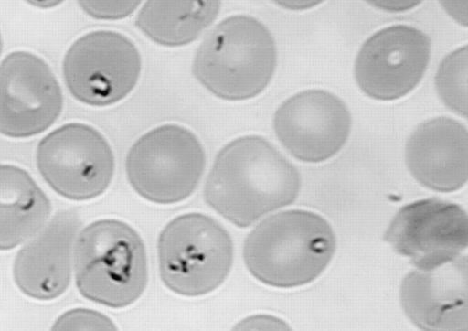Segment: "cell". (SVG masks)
<instances>
[{"label": "cell", "mask_w": 468, "mask_h": 331, "mask_svg": "<svg viewBox=\"0 0 468 331\" xmlns=\"http://www.w3.org/2000/svg\"><path fill=\"white\" fill-rule=\"evenodd\" d=\"M51 330H117V326L101 312L74 308L58 316Z\"/></svg>", "instance_id": "cell-19"}, {"label": "cell", "mask_w": 468, "mask_h": 331, "mask_svg": "<svg viewBox=\"0 0 468 331\" xmlns=\"http://www.w3.org/2000/svg\"><path fill=\"white\" fill-rule=\"evenodd\" d=\"M466 255L435 269L413 270L400 284L399 301L410 322L421 330L468 329Z\"/></svg>", "instance_id": "cell-14"}, {"label": "cell", "mask_w": 468, "mask_h": 331, "mask_svg": "<svg viewBox=\"0 0 468 331\" xmlns=\"http://www.w3.org/2000/svg\"><path fill=\"white\" fill-rule=\"evenodd\" d=\"M466 211L459 204L428 198L406 204L383 240L418 270H432L462 255L468 245Z\"/></svg>", "instance_id": "cell-9"}, {"label": "cell", "mask_w": 468, "mask_h": 331, "mask_svg": "<svg viewBox=\"0 0 468 331\" xmlns=\"http://www.w3.org/2000/svg\"><path fill=\"white\" fill-rule=\"evenodd\" d=\"M351 123L343 101L320 89L293 94L273 116V130L281 144L305 163H320L335 155L349 137Z\"/></svg>", "instance_id": "cell-12"}, {"label": "cell", "mask_w": 468, "mask_h": 331, "mask_svg": "<svg viewBox=\"0 0 468 331\" xmlns=\"http://www.w3.org/2000/svg\"><path fill=\"white\" fill-rule=\"evenodd\" d=\"M371 6L390 13L409 11L420 5L424 0H364Z\"/></svg>", "instance_id": "cell-22"}, {"label": "cell", "mask_w": 468, "mask_h": 331, "mask_svg": "<svg viewBox=\"0 0 468 331\" xmlns=\"http://www.w3.org/2000/svg\"><path fill=\"white\" fill-rule=\"evenodd\" d=\"M63 109L60 85L37 55L16 50L0 64V134L28 138L48 130Z\"/></svg>", "instance_id": "cell-10"}, {"label": "cell", "mask_w": 468, "mask_h": 331, "mask_svg": "<svg viewBox=\"0 0 468 331\" xmlns=\"http://www.w3.org/2000/svg\"><path fill=\"white\" fill-rule=\"evenodd\" d=\"M276 5L291 10V11H303L314 8L324 0H270Z\"/></svg>", "instance_id": "cell-24"}, {"label": "cell", "mask_w": 468, "mask_h": 331, "mask_svg": "<svg viewBox=\"0 0 468 331\" xmlns=\"http://www.w3.org/2000/svg\"><path fill=\"white\" fill-rule=\"evenodd\" d=\"M276 64L275 42L265 25L250 16L233 15L204 37L194 56L192 71L216 97L239 101L266 89Z\"/></svg>", "instance_id": "cell-3"}, {"label": "cell", "mask_w": 468, "mask_h": 331, "mask_svg": "<svg viewBox=\"0 0 468 331\" xmlns=\"http://www.w3.org/2000/svg\"><path fill=\"white\" fill-rule=\"evenodd\" d=\"M81 221L71 209L55 213L18 250L13 279L26 296L50 301L69 288L73 273V250Z\"/></svg>", "instance_id": "cell-13"}, {"label": "cell", "mask_w": 468, "mask_h": 331, "mask_svg": "<svg viewBox=\"0 0 468 331\" xmlns=\"http://www.w3.org/2000/svg\"><path fill=\"white\" fill-rule=\"evenodd\" d=\"M336 239L330 223L304 209H289L261 220L246 237L245 266L259 282L294 288L318 278L332 261Z\"/></svg>", "instance_id": "cell-2"}, {"label": "cell", "mask_w": 468, "mask_h": 331, "mask_svg": "<svg viewBox=\"0 0 468 331\" xmlns=\"http://www.w3.org/2000/svg\"><path fill=\"white\" fill-rule=\"evenodd\" d=\"M220 0H146L136 27L153 42L182 47L195 41L218 17Z\"/></svg>", "instance_id": "cell-17"}, {"label": "cell", "mask_w": 468, "mask_h": 331, "mask_svg": "<svg viewBox=\"0 0 468 331\" xmlns=\"http://www.w3.org/2000/svg\"><path fill=\"white\" fill-rule=\"evenodd\" d=\"M141 71L137 47L126 36L112 30L82 35L69 48L62 63L70 94L94 107L109 106L128 96Z\"/></svg>", "instance_id": "cell-8"}, {"label": "cell", "mask_w": 468, "mask_h": 331, "mask_svg": "<svg viewBox=\"0 0 468 331\" xmlns=\"http://www.w3.org/2000/svg\"><path fill=\"white\" fill-rule=\"evenodd\" d=\"M36 164L57 194L74 201L103 194L115 170L108 141L97 129L82 123L63 124L44 136L37 146Z\"/></svg>", "instance_id": "cell-7"}, {"label": "cell", "mask_w": 468, "mask_h": 331, "mask_svg": "<svg viewBox=\"0 0 468 331\" xmlns=\"http://www.w3.org/2000/svg\"><path fill=\"white\" fill-rule=\"evenodd\" d=\"M233 242L212 217L186 213L170 220L157 241L160 277L176 294L197 297L218 288L233 263Z\"/></svg>", "instance_id": "cell-5"}, {"label": "cell", "mask_w": 468, "mask_h": 331, "mask_svg": "<svg viewBox=\"0 0 468 331\" xmlns=\"http://www.w3.org/2000/svg\"><path fill=\"white\" fill-rule=\"evenodd\" d=\"M411 176L423 187L449 193L468 179V132L461 122L445 116L418 125L405 145Z\"/></svg>", "instance_id": "cell-15"}, {"label": "cell", "mask_w": 468, "mask_h": 331, "mask_svg": "<svg viewBox=\"0 0 468 331\" xmlns=\"http://www.w3.org/2000/svg\"><path fill=\"white\" fill-rule=\"evenodd\" d=\"M73 272L80 294L111 307L136 302L148 283L146 250L139 233L116 219H101L79 231Z\"/></svg>", "instance_id": "cell-4"}, {"label": "cell", "mask_w": 468, "mask_h": 331, "mask_svg": "<svg viewBox=\"0 0 468 331\" xmlns=\"http://www.w3.org/2000/svg\"><path fill=\"white\" fill-rule=\"evenodd\" d=\"M206 167V154L197 136L175 124L159 125L140 136L125 159L133 189L161 205L181 202L197 189Z\"/></svg>", "instance_id": "cell-6"}, {"label": "cell", "mask_w": 468, "mask_h": 331, "mask_svg": "<svg viewBox=\"0 0 468 331\" xmlns=\"http://www.w3.org/2000/svg\"><path fill=\"white\" fill-rule=\"evenodd\" d=\"M28 5L39 8L49 9L62 4L65 0H24Z\"/></svg>", "instance_id": "cell-25"}, {"label": "cell", "mask_w": 468, "mask_h": 331, "mask_svg": "<svg viewBox=\"0 0 468 331\" xmlns=\"http://www.w3.org/2000/svg\"><path fill=\"white\" fill-rule=\"evenodd\" d=\"M51 202L25 169L0 164V251L35 235L49 219Z\"/></svg>", "instance_id": "cell-16"}, {"label": "cell", "mask_w": 468, "mask_h": 331, "mask_svg": "<svg viewBox=\"0 0 468 331\" xmlns=\"http://www.w3.org/2000/svg\"><path fill=\"white\" fill-rule=\"evenodd\" d=\"M301 189L297 168L267 139L250 134L218 153L204 186L206 203L239 228L293 203Z\"/></svg>", "instance_id": "cell-1"}, {"label": "cell", "mask_w": 468, "mask_h": 331, "mask_svg": "<svg viewBox=\"0 0 468 331\" xmlns=\"http://www.w3.org/2000/svg\"><path fill=\"white\" fill-rule=\"evenodd\" d=\"M2 50H3V39H2V35L0 32V56H1Z\"/></svg>", "instance_id": "cell-26"}, {"label": "cell", "mask_w": 468, "mask_h": 331, "mask_svg": "<svg viewBox=\"0 0 468 331\" xmlns=\"http://www.w3.org/2000/svg\"><path fill=\"white\" fill-rule=\"evenodd\" d=\"M467 46L458 48L441 62L435 75V88L441 101L455 114L467 116Z\"/></svg>", "instance_id": "cell-18"}, {"label": "cell", "mask_w": 468, "mask_h": 331, "mask_svg": "<svg viewBox=\"0 0 468 331\" xmlns=\"http://www.w3.org/2000/svg\"><path fill=\"white\" fill-rule=\"evenodd\" d=\"M431 57V40L417 27L393 25L371 35L361 46L354 75L369 98L394 101L412 91L422 80Z\"/></svg>", "instance_id": "cell-11"}, {"label": "cell", "mask_w": 468, "mask_h": 331, "mask_svg": "<svg viewBox=\"0 0 468 331\" xmlns=\"http://www.w3.org/2000/svg\"><path fill=\"white\" fill-rule=\"evenodd\" d=\"M234 330H291L282 319L271 315H254L243 318L234 326Z\"/></svg>", "instance_id": "cell-21"}, {"label": "cell", "mask_w": 468, "mask_h": 331, "mask_svg": "<svg viewBox=\"0 0 468 331\" xmlns=\"http://www.w3.org/2000/svg\"><path fill=\"white\" fill-rule=\"evenodd\" d=\"M446 14L458 25L464 27L468 23L467 0H439Z\"/></svg>", "instance_id": "cell-23"}, {"label": "cell", "mask_w": 468, "mask_h": 331, "mask_svg": "<svg viewBox=\"0 0 468 331\" xmlns=\"http://www.w3.org/2000/svg\"><path fill=\"white\" fill-rule=\"evenodd\" d=\"M143 0H77L89 16L98 20H120L131 16Z\"/></svg>", "instance_id": "cell-20"}]
</instances>
